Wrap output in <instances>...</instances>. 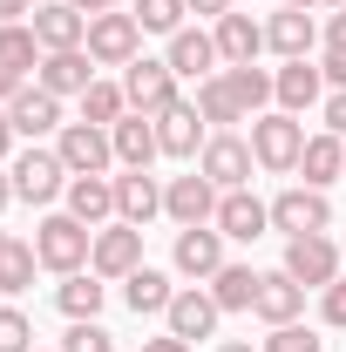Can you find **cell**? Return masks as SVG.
<instances>
[{
	"label": "cell",
	"instance_id": "obj_42",
	"mask_svg": "<svg viewBox=\"0 0 346 352\" xmlns=\"http://www.w3.org/2000/svg\"><path fill=\"white\" fill-rule=\"evenodd\" d=\"M319 75L333 88H346V47H326V61H319Z\"/></svg>",
	"mask_w": 346,
	"mask_h": 352
},
{
	"label": "cell",
	"instance_id": "obj_21",
	"mask_svg": "<svg viewBox=\"0 0 346 352\" xmlns=\"http://www.w3.org/2000/svg\"><path fill=\"white\" fill-rule=\"evenodd\" d=\"M319 88H326L319 61H285V68H272V102H278L285 116H305V109L319 102Z\"/></svg>",
	"mask_w": 346,
	"mask_h": 352
},
{
	"label": "cell",
	"instance_id": "obj_20",
	"mask_svg": "<svg viewBox=\"0 0 346 352\" xmlns=\"http://www.w3.org/2000/svg\"><path fill=\"white\" fill-rule=\"evenodd\" d=\"M312 41H319V28H312V14H305V7H278V14L265 21V47H272L278 61H305Z\"/></svg>",
	"mask_w": 346,
	"mask_h": 352
},
{
	"label": "cell",
	"instance_id": "obj_41",
	"mask_svg": "<svg viewBox=\"0 0 346 352\" xmlns=\"http://www.w3.org/2000/svg\"><path fill=\"white\" fill-rule=\"evenodd\" d=\"M326 129L346 142V88H333V95H326Z\"/></svg>",
	"mask_w": 346,
	"mask_h": 352
},
{
	"label": "cell",
	"instance_id": "obj_10",
	"mask_svg": "<svg viewBox=\"0 0 346 352\" xmlns=\"http://www.w3.org/2000/svg\"><path fill=\"white\" fill-rule=\"evenodd\" d=\"M136 264H143V223H102L95 230V251H88V271L95 278H130Z\"/></svg>",
	"mask_w": 346,
	"mask_h": 352
},
{
	"label": "cell",
	"instance_id": "obj_29",
	"mask_svg": "<svg viewBox=\"0 0 346 352\" xmlns=\"http://www.w3.org/2000/svg\"><path fill=\"white\" fill-rule=\"evenodd\" d=\"M102 298H109V285H102L95 271H68V278L54 285V305L68 311V318H102Z\"/></svg>",
	"mask_w": 346,
	"mask_h": 352
},
{
	"label": "cell",
	"instance_id": "obj_34",
	"mask_svg": "<svg viewBox=\"0 0 346 352\" xmlns=\"http://www.w3.org/2000/svg\"><path fill=\"white\" fill-rule=\"evenodd\" d=\"M34 244H21V237H7L0 244V298H14V292H28L34 285Z\"/></svg>",
	"mask_w": 346,
	"mask_h": 352
},
{
	"label": "cell",
	"instance_id": "obj_50",
	"mask_svg": "<svg viewBox=\"0 0 346 352\" xmlns=\"http://www.w3.org/2000/svg\"><path fill=\"white\" fill-rule=\"evenodd\" d=\"M14 204V176H7V163H0V210Z\"/></svg>",
	"mask_w": 346,
	"mask_h": 352
},
{
	"label": "cell",
	"instance_id": "obj_49",
	"mask_svg": "<svg viewBox=\"0 0 346 352\" xmlns=\"http://www.w3.org/2000/svg\"><path fill=\"white\" fill-rule=\"evenodd\" d=\"M7 149H14V122H7V109H0V163H7Z\"/></svg>",
	"mask_w": 346,
	"mask_h": 352
},
{
	"label": "cell",
	"instance_id": "obj_40",
	"mask_svg": "<svg viewBox=\"0 0 346 352\" xmlns=\"http://www.w3.org/2000/svg\"><path fill=\"white\" fill-rule=\"evenodd\" d=\"M319 318H326V325H340V332H346V278H333V285L319 292Z\"/></svg>",
	"mask_w": 346,
	"mask_h": 352
},
{
	"label": "cell",
	"instance_id": "obj_30",
	"mask_svg": "<svg viewBox=\"0 0 346 352\" xmlns=\"http://www.w3.org/2000/svg\"><path fill=\"white\" fill-rule=\"evenodd\" d=\"M258 278H265V271H252V264H224V271L211 278L217 311H252V305H258Z\"/></svg>",
	"mask_w": 346,
	"mask_h": 352
},
{
	"label": "cell",
	"instance_id": "obj_18",
	"mask_svg": "<svg viewBox=\"0 0 346 352\" xmlns=\"http://www.w3.org/2000/svg\"><path fill=\"white\" fill-rule=\"evenodd\" d=\"M217 230L238 237V244H258L265 230H272V204H258L252 190H224L217 197Z\"/></svg>",
	"mask_w": 346,
	"mask_h": 352
},
{
	"label": "cell",
	"instance_id": "obj_22",
	"mask_svg": "<svg viewBox=\"0 0 346 352\" xmlns=\"http://www.w3.org/2000/svg\"><path fill=\"white\" fill-rule=\"evenodd\" d=\"M109 142H116V163H123V170H150V163L163 156V142H156V116H136V109L109 129Z\"/></svg>",
	"mask_w": 346,
	"mask_h": 352
},
{
	"label": "cell",
	"instance_id": "obj_54",
	"mask_svg": "<svg viewBox=\"0 0 346 352\" xmlns=\"http://www.w3.org/2000/svg\"><path fill=\"white\" fill-rule=\"evenodd\" d=\"M340 271H346V244H340Z\"/></svg>",
	"mask_w": 346,
	"mask_h": 352
},
{
	"label": "cell",
	"instance_id": "obj_37",
	"mask_svg": "<svg viewBox=\"0 0 346 352\" xmlns=\"http://www.w3.org/2000/svg\"><path fill=\"white\" fill-rule=\"evenodd\" d=\"M130 14H136V21H143V34H176L190 7H183V0H136Z\"/></svg>",
	"mask_w": 346,
	"mask_h": 352
},
{
	"label": "cell",
	"instance_id": "obj_24",
	"mask_svg": "<svg viewBox=\"0 0 346 352\" xmlns=\"http://www.w3.org/2000/svg\"><path fill=\"white\" fill-rule=\"evenodd\" d=\"M252 311H258L265 325H292V318L305 311V285L292 278V271H265L258 278V305Z\"/></svg>",
	"mask_w": 346,
	"mask_h": 352
},
{
	"label": "cell",
	"instance_id": "obj_48",
	"mask_svg": "<svg viewBox=\"0 0 346 352\" xmlns=\"http://www.w3.org/2000/svg\"><path fill=\"white\" fill-rule=\"evenodd\" d=\"M68 7H75V14H88V21H95V14H109L116 0H68Z\"/></svg>",
	"mask_w": 346,
	"mask_h": 352
},
{
	"label": "cell",
	"instance_id": "obj_45",
	"mask_svg": "<svg viewBox=\"0 0 346 352\" xmlns=\"http://www.w3.org/2000/svg\"><path fill=\"white\" fill-rule=\"evenodd\" d=\"M143 352H190V339H176V332H163V339H143Z\"/></svg>",
	"mask_w": 346,
	"mask_h": 352
},
{
	"label": "cell",
	"instance_id": "obj_2",
	"mask_svg": "<svg viewBox=\"0 0 346 352\" xmlns=\"http://www.w3.org/2000/svg\"><path fill=\"white\" fill-rule=\"evenodd\" d=\"M299 149H305V122L299 116H285V109L252 116V156H258V170H272V176L299 170Z\"/></svg>",
	"mask_w": 346,
	"mask_h": 352
},
{
	"label": "cell",
	"instance_id": "obj_9",
	"mask_svg": "<svg viewBox=\"0 0 346 352\" xmlns=\"http://www.w3.org/2000/svg\"><path fill=\"white\" fill-rule=\"evenodd\" d=\"M197 170L211 176L217 190H245L252 183V170H258V156H252V142L231 129H217L211 142H204V156H197Z\"/></svg>",
	"mask_w": 346,
	"mask_h": 352
},
{
	"label": "cell",
	"instance_id": "obj_36",
	"mask_svg": "<svg viewBox=\"0 0 346 352\" xmlns=\"http://www.w3.org/2000/svg\"><path fill=\"white\" fill-rule=\"evenodd\" d=\"M54 352H116V332L102 318H68V332H61Z\"/></svg>",
	"mask_w": 346,
	"mask_h": 352
},
{
	"label": "cell",
	"instance_id": "obj_3",
	"mask_svg": "<svg viewBox=\"0 0 346 352\" xmlns=\"http://www.w3.org/2000/svg\"><path fill=\"white\" fill-rule=\"evenodd\" d=\"M7 176H14V197L21 204H54L61 190H68V163H61V149H21L14 163H7Z\"/></svg>",
	"mask_w": 346,
	"mask_h": 352
},
{
	"label": "cell",
	"instance_id": "obj_17",
	"mask_svg": "<svg viewBox=\"0 0 346 352\" xmlns=\"http://www.w3.org/2000/svg\"><path fill=\"white\" fill-rule=\"evenodd\" d=\"M163 61L176 68V82H211L224 54H217V34H204V28H176V34H170V54H163Z\"/></svg>",
	"mask_w": 346,
	"mask_h": 352
},
{
	"label": "cell",
	"instance_id": "obj_12",
	"mask_svg": "<svg viewBox=\"0 0 346 352\" xmlns=\"http://www.w3.org/2000/svg\"><path fill=\"white\" fill-rule=\"evenodd\" d=\"M7 122H14V135H28V142H41V135H61L68 122H61V95H48L41 82H28L14 102H7Z\"/></svg>",
	"mask_w": 346,
	"mask_h": 352
},
{
	"label": "cell",
	"instance_id": "obj_53",
	"mask_svg": "<svg viewBox=\"0 0 346 352\" xmlns=\"http://www.w3.org/2000/svg\"><path fill=\"white\" fill-rule=\"evenodd\" d=\"M319 7H346V0H319Z\"/></svg>",
	"mask_w": 346,
	"mask_h": 352
},
{
	"label": "cell",
	"instance_id": "obj_6",
	"mask_svg": "<svg viewBox=\"0 0 346 352\" xmlns=\"http://www.w3.org/2000/svg\"><path fill=\"white\" fill-rule=\"evenodd\" d=\"M123 95H130L136 116H163L170 102H183L176 95V68L170 61H150V54H136L130 68H123Z\"/></svg>",
	"mask_w": 346,
	"mask_h": 352
},
{
	"label": "cell",
	"instance_id": "obj_26",
	"mask_svg": "<svg viewBox=\"0 0 346 352\" xmlns=\"http://www.w3.org/2000/svg\"><path fill=\"white\" fill-rule=\"evenodd\" d=\"M299 170L312 190H326V183H340L346 176V142L333 129H319V135H305V149H299Z\"/></svg>",
	"mask_w": 346,
	"mask_h": 352
},
{
	"label": "cell",
	"instance_id": "obj_38",
	"mask_svg": "<svg viewBox=\"0 0 346 352\" xmlns=\"http://www.w3.org/2000/svg\"><path fill=\"white\" fill-rule=\"evenodd\" d=\"M265 352H326V339H319V332H305L299 318H292V325H272Z\"/></svg>",
	"mask_w": 346,
	"mask_h": 352
},
{
	"label": "cell",
	"instance_id": "obj_5",
	"mask_svg": "<svg viewBox=\"0 0 346 352\" xmlns=\"http://www.w3.org/2000/svg\"><path fill=\"white\" fill-rule=\"evenodd\" d=\"M272 230H285V237L333 230V204H326V190H312V183H292V190H278V197H272Z\"/></svg>",
	"mask_w": 346,
	"mask_h": 352
},
{
	"label": "cell",
	"instance_id": "obj_47",
	"mask_svg": "<svg viewBox=\"0 0 346 352\" xmlns=\"http://www.w3.org/2000/svg\"><path fill=\"white\" fill-rule=\"evenodd\" d=\"M183 7H190V14H211V21H224V14H231V0H183Z\"/></svg>",
	"mask_w": 346,
	"mask_h": 352
},
{
	"label": "cell",
	"instance_id": "obj_8",
	"mask_svg": "<svg viewBox=\"0 0 346 352\" xmlns=\"http://www.w3.org/2000/svg\"><path fill=\"white\" fill-rule=\"evenodd\" d=\"M54 149H61L68 176H109L116 170V142H109V129H95V122H68V129L54 135Z\"/></svg>",
	"mask_w": 346,
	"mask_h": 352
},
{
	"label": "cell",
	"instance_id": "obj_1",
	"mask_svg": "<svg viewBox=\"0 0 346 352\" xmlns=\"http://www.w3.org/2000/svg\"><path fill=\"white\" fill-rule=\"evenodd\" d=\"M88 251H95V230H88L82 217H68V210H54V217H41L34 223V258L48 264V271H82L88 264Z\"/></svg>",
	"mask_w": 346,
	"mask_h": 352
},
{
	"label": "cell",
	"instance_id": "obj_28",
	"mask_svg": "<svg viewBox=\"0 0 346 352\" xmlns=\"http://www.w3.org/2000/svg\"><path fill=\"white\" fill-rule=\"evenodd\" d=\"M123 298H130V311L136 318H150V311H170V298H176V285L156 271V264H136L130 278H123Z\"/></svg>",
	"mask_w": 346,
	"mask_h": 352
},
{
	"label": "cell",
	"instance_id": "obj_7",
	"mask_svg": "<svg viewBox=\"0 0 346 352\" xmlns=\"http://www.w3.org/2000/svg\"><path fill=\"white\" fill-rule=\"evenodd\" d=\"M285 271L299 278L305 292H326L333 278H346V271H340V244H333L326 230H312V237H285Z\"/></svg>",
	"mask_w": 346,
	"mask_h": 352
},
{
	"label": "cell",
	"instance_id": "obj_23",
	"mask_svg": "<svg viewBox=\"0 0 346 352\" xmlns=\"http://www.w3.org/2000/svg\"><path fill=\"white\" fill-rule=\"evenodd\" d=\"M68 217H82L88 230L95 223H116V176H68Z\"/></svg>",
	"mask_w": 346,
	"mask_h": 352
},
{
	"label": "cell",
	"instance_id": "obj_4",
	"mask_svg": "<svg viewBox=\"0 0 346 352\" xmlns=\"http://www.w3.org/2000/svg\"><path fill=\"white\" fill-rule=\"evenodd\" d=\"M88 54H95V68H130L136 54H143V21L136 14H95L88 21Z\"/></svg>",
	"mask_w": 346,
	"mask_h": 352
},
{
	"label": "cell",
	"instance_id": "obj_14",
	"mask_svg": "<svg viewBox=\"0 0 346 352\" xmlns=\"http://www.w3.org/2000/svg\"><path fill=\"white\" fill-rule=\"evenodd\" d=\"M156 142H163V156H176V163H197L204 156V116H197V102H170L163 116H156Z\"/></svg>",
	"mask_w": 346,
	"mask_h": 352
},
{
	"label": "cell",
	"instance_id": "obj_55",
	"mask_svg": "<svg viewBox=\"0 0 346 352\" xmlns=\"http://www.w3.org/2000/svg\"><path fill=\"white\" fill-rule=\"evenodd\" d=\"M0 244H7V230H0Z\"/></svg>",
	"mask_w": 346,
	"mask_h": 352
},
{
	"label": "cell",
	"instance_id": "obj_32",
	"mask_svg": "<svg viewBox=\"0 0 346 352\" xmlns=\"http://www.w3.org/2000/svg\"><path fill=\"white\" fill-rule=\"evenodd\" d=\"M130 116V95H123V82H88L82 95V122H95V129H116Z\"/></svg>",
	"mask_w": 346,
	"mask_h": 352
},
{
	"label": "cell",
	"instance_id": "obj_56",
	"mask_svg": "<svg viewBox=\"0 0 346 352\" xmlns=\"http://www.w3.org/2000/svg\"><path fill=\"white\" fill-rule=\"evenodd\" d=\"M34 352H41V346H34Z\"/></svg>",
	"mask_w": 346,
	"mask_h": 352
},
{
	"label": "cell",
	"instance_id": "obj_16",
	"mask_svg": "<svg viewBox=\"0 0 346 352\" xmlns=\"http://www.w3.org/2000/svg\"><path fill=\"white\" fill-rule=\"evenodd\" d=\"M28 28H34V41H41L48 54H61V47H88V14H75L68 0L34 7V14H28Z\"/></svg>",
	"mask_w": 346,
	"mask_h": 352
},
{
	"label": "cell",
	"instance_id": "obj_31",
	"mask_svg": "<svg viewBox=\"0 0 346 352\" xmlns=\"http://www.w3.org/2000/svg\"><path fill=\"white\" fill-rule=\"evenodd\" d=\"M41 54H48V47L34 41V28H28V21H14V28H0V61H7V68H14L21 82H28V75L41 68Z\"/></svg>",
	"mask_w": 346,
	"mask_h": 352
},
{
	"label": "cell",
	"instance_id": "obj_11",
	"mask_svg": "<svg viewBox=\"0 0 346 352\" xmlns=\"http://www.w3.org/2000/svg\"><path fill=\"white\" fill-rule=\"evenodd\" d=\"M176 271H183V278H197V285H211L217 271H224V230H217V223H190V230H176Z\"/></svg>",
	"mask_w": 346,
	"mask_h": 352
},
{
	"label": "cell",
	"instance_id": "obj_15",
	"mask_svg": "<svg viewBox=\"0 0 346 352\" xmlns=\"http://www.w3.org/2000/svg\"><path fill=\"white\" fill-rule=\"evenodd\" d=\"M163 318H170L176 339H190V346H197V339H211V332H217V318H224V311H217L211 285H183V292L170 298V311H163Z\"/></svg>",
	"mask_w": 346,
	"mask_h": 352
},
{
	"label": "cell",
	"instance_id": "obj_25",
	"mask_svg": "<svg viewBox=\"0 0 346 352\" xmlns=\"http://www.w3.org/2000/svg\"><path fill=\"white\" fill-rule=\"evenodd\" d=\"M156 210H163V183L150 170H123L116 176V217L123 223H150Z\"/></svg>",
	"mask_w": 346,
	"mask_h": 352
},
{
	"label": "cell",
	"instance_id": "obj_39",
	"mask_svg": "<svg viewBox=\"0 0 346 352\" xmlns=\"http://www.w3.org/2000/svg\"><path fill=\"white\" fill-rule=\"evenodd\" d=\"M0 352H34V325H28V311L0 305Z\"/></svg>",
	"mask_w": 346,
	"mask_h": 352
},
{
	"label": "cell",
	"instance_id": "obj_27",
	"mask_svg": "<svg viewBox=\"0 0 346 352\" xmlns=\"http://www.w3.org/2000/svg\"><path fill=\"white\" fill-rule=\"evenodd\" d=\"M211 34H217V54H224V68H245V61H258V47H265V28L252 21V14H224Z\"/></svg>",
	"mask_w": 346,
	"mask_h": 352
},
{
	"label": "cell",
	"instance_id": "obj_52",
	"mask_svg": "<svg viewBox=\"0 0 346 352\" xmlns=\"http://www.w3.org/2000/svg\"><path fill=\"white\" fill-rule=\"evenodd\" d=\"M285 7H319V0H285Z\"/></svg>",
	"mask_w": 346,
	"mask_h": 352
},
{
	"label": "cell",
	"instance_id": "obj_44",
	"mask_svg": "<svg viewBox=\"0 0 346 352\" xmlns=\"http://www.w3.org/2000/svg\"><path fill=\"white\" fill-rule=\"evenodd\" d=\"M326 47H346V7H333V21H326Z\"/></svg>",
	"mask_w": 346,
	"mask_h": 352
},
{
	"label": "cell",
	"instance_id": "obj_35",
	"mask_svg": "<svg viewBox=\"0 0 346 352\" xmlns=\"http://www.w3.org/2000/svg\"><path fill=\"white\" fill-rule=\"evenodd\" d=\"M197 116L217 122V129H224V122H245V109H238V95H231V82H224V68H217L211 82H197Z\"/></svg>",
	"mask_w": 346,
	"mask_h": 352
},
{
	"label": "cell",
	"instance_id": "obj_19",
	"mask_svg": "<svg viewBox=\"0 0 346 352\" xmlns=\"http://www.w3.org/2000/svg\"><path fill=\"white\" fill-rule=\"evenodd\" d=\"M34 82H41L48 95H88V82H95V54H88V47H61V54H41Z\"/></svg>",
	"mask_w": 346,
	"mask_h": 352
},
{
	"label": "cell",
	"instance_id": "obj_43",
	"mask_svg": "<svg viewBox=\"0 0 346 352\" xmlns=\"http://www.w3.org/2000/svg\"><path fill=\"white\" fill-rule=\"evenodd\" d=\"M21 88H28V82H21V75H14V68H7V61H0V109H7V102H14V95H21Z\"/></svg>",
	"mask_w": 346,
	"mask_h": 352
},
{
	"label": "cell",
	"instance_id": "obj_46",
	"mask_svg": "<svg viewBox=\"0 0 346 352\" xmlns=\"http://www.w3.org/2000/svg\"><path fill=\"white\" fill-rule=\"evenodd\" d=\"M28 14H34L28 0H0V28H14V21H28Z\"/></svg>",
	"mask_w": 346,
	"mask_h": 352
},
{
	"label": "cell",
	"instance_id": "obj_13",
	"mask_svg": "<svg viewBox=\"0 0 346 352\" xmlns=\"http://www.w3.org/2000/svg\"><path fill=\"white\" fill-rule=\"evenodd\" d=\"M217 197L224 190H217L211 176L190 170V176H176L170 190H163V210L176 217V230H190V223H217Z\"/></svg>",
	"mask_w": 346,
	"mask_h": 352
},
{
	"label": "cell",
	"instance_id": "obj_33",
	"mask_svg": "<svg viewBox=\"0 0 346 352\" xmlns=\"http://www.w3.org/2000/svg\"><path fill=\"white\" fill-rule=\"evenodd\" d=\"M224 82H231V95H238V109H245V122L252 116H265V102H272V68H224Z\"/></svg>",
	"mask_w": 346,
	"mask_h": 352
},
{
	"label": "cell",
	"instance_id": "obj_51",
	"mask_svg": "<svg viewBox=\"0 0 346 352\" xmlns=\"http://www.w3.org/2000/svg\"><path fill=\"white\" fill-rule=\"evenodd\" d=\"M217 352H265V346H245V339H224Z\"/></svg>",
	"mask_w": 346,
	"mask_h": 352
}]
</instances>
